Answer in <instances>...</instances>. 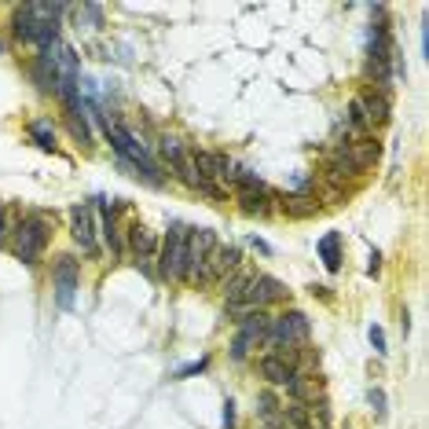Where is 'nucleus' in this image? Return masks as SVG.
<instances>
[{
  "mask_svg": "<svg viewBox=\"0 0 429 429\" xmlns=\"http://www.w3.org/2000/svg\"><path fill=\"white\" fill-rule=\"evenodd\" d=\"M103 128H106V136H111L114 151L121 154V162L136 169V176H143L151 187H162V184H165V176H162V169H158V162L151 158V151H147L143 143H136V136L128 132L125 125H117V121H111V117H103Z\"/></svg>",
  "mask_w": 429,
  "mask_h": 429,
  "instance_id": "nucleus-1",
  "label": "nucleus"
},
{
  "mask_svg": "<svg viewBox=\"0 0 429 429\" xmlns=\"http://www.w3.org/2000/svg\"><path fill=\"white\" fill-rule=\"evenodd\" d=\"M308 334H312V323H308L305 312H283L275 316L264 330V349H272L268 356H283V360H294V349L305 345Z\"/></svg>",
  "mask_w": 429,
  "mask_h": 429,
  "instance_id": "nucleus-2",
  "label": "nucleus"
},
{
  "mask_svg": "<svg viewBox=\"0 0 429 429\" xmlns=\"http://www.w3.org/2000/svg\"><path fill=\"white\" fill-rule=\"evenodd\" d=\"M51 239V217L48 213H30V217L19 220V228H15V257L23 264H37L40 261V253H45V246Z\"/></svg>",
  "mask_w": 429,
  "mask_h": 429,
  "instance_id": "nucleus-3",
  "label": "nucleus"
},
{
  "mask_svg": "<svg viewBox=\"0 0 429 429\" xmlns=\"http://www.w3.org/2000/svg\"><path fill=\"white\" fill-rule=\"evenodd\" d=\"M12 30H15V37L19 40H26V45H34V48H51L59 40V23H51V19H40L30 4H23L15 12L12 19Z\"/></svg>",
  "mask_w": 429,
  "mask_h": 429,
  "instance_id": "nucleus-4",
  "label": "nucleus"
},
{
  "mask_svg": "<svg viewBox=\"0 0 429 429\" xmlns=\"http://www.w3.org/2000/svg\"><path fill=\"white\" fill-rule=\"evenodd\" d=\"M187 235L191 228H184V224H173L162 242V253H158V272H162V279H169V283H184V257H187Z\"/></svg>",
  "mask_w": 429,
  "mask_h": 429,
  "instance_id": "nucleus-5",
  "label": "nucleus"
},
{
  "mask_svg": "<svg viewBox=\"0 0 429 429\" xmlns=\"http://www.w3.org/2000/svg\"><path fill=\"white\" fill-rule=\"evenodd\" d=\"M217 250V231L213 228H198L187 235V257H184V283H202L209 253Z\"/></svg>",
  "mask_w": 429,
  "mask_h": 429,
  "instance_id": "nucleus-6",
  "label": "nucleus"
},
{
  "mask_svg": "<svg viewBox=\"0 0 429 429\" xmlns=\"http://www.w3.org/2000/svg\"><path fill=\"white\" fill-rule=\"evenodd\" d=\"M268 319L264 312H250V316H242L239 319V334H235V341H231V360H246L250 352L264 341V330H268Z\"/></svg>",
  "mask_w": 429,
  "mask_h": 429,
  "instance_id": "nucleus-7",
  "label": "nucleus"
},
{
  "mask_svg": "<svg viewBox=\"0 0 429 429\" xmlns=\"http://www.w3.org/2000/svg\"><path fill=\"white\" fill-rule=\"evenodd\" d=\"M78 279H81L78 261H73V257H59V261H56V272H51L59 308H73V297H78Z\"/></svg>",
  "mask_w": 429,
  "mask_h": 429,
  "instance_id": "nucleus-8",
  "label": "nucleus"
},
{
  "mask_svg": "<svg viewBox=\"0 0 429 429\" xmlns=\"http://www.w3.org/2000/svg\"><path fill=\"white\" fill-rule=\"evenodd\" d=\"M70 235L81 246L84 257H100V242H95V228H92V206H73L70 209Z\"/></svg>",
  "mask_w": 429,
  "mask_h": 429,
  "instance_id": "nucleus-9",
  "label": "nucleus"
},
{
  "mask_svg": "<svg viewBox=\"0 0 429 429\" xmlns=\"http://www.w3.org/2000/svg\"><path fill=\"white\" fill-rule=\"evenodd\" d=\"M239 264H242L239 246H217V250L209 253V261H206L202 283H220V279H228V272H235Z\"/></svg>",
  "mask_w": 429,
  "mask_h": 429,
  "instance_id": "nucleus-10",
  "label": "nucleus"
},
{
  "mask_svg": "<svg viewBox=\"0 0 429 429\" xmlns=\"http://www.w3.org/2000/svg\"><path fill=\"white\" fill-rule=\"evenodd\" d=\"M191 165H195V173L206 180H228L231 176V162L228 154H217V151H195L191 154Z\"/></svg>",
  "mask_w": 429,
  "mask_h": 429,
  "instance_id": "nucleus-11",
  "label": "nucleus"
},
{
  "mask_svg": "<svg viewBox=\"0 0 429 429\" xmlns=\"http://www.w3.org/2000/svg\"><path fill=\"white\" fill-rule=\"evenodd\" d=\"M239 202L246 213H257V217H264L268 209H272V191H268L261 180H253V184H242L239 187Z\"/></svg>",
  "mask_w": 429,
  "mask_h": 429,
  "instance_id": "nucleus-12",
  "label": "nucleus"
},
{
  "mask_svg": "<svg viewBox=\"0 0 429 429\" xmlns=\"http://www.w3.org/2000/svg\"><path fill=\"white\" fill-rule=\"evenodd\" d=\"M257 371H261V378H268L272 385H290L297 378V367L290 360H283V356H261Z\"/></svg>",
  "mask_w": 429,
  "mask_h": 429,
  "instance_id": "nucleus-13",
  "label": "nucleus"
},
{
  "mask_svg": "<svg viewBox=\"0 0 429 429\" xmlns=\"http://www.w3.org/2000/svg\"><path fill=\"white\" fill-rule=\"evenodd\" d=\"M360 106H363V117H367V125H382V121H389V111H393V103H389V95L385 92H367V95H360Z\"/></svg>",
  "mask_w": 429,
  "mask_h": 429,
  "instance_id": "nucleus-14",
  "label": "nucleus"
},
{
  "mask_svg": "<svg viewBox=\"0 0 429 429\" xmlns=\"http://www.w3.org/2000/svg\"><path fill=\"white\" fill-rule=\"evenodd\" d=\"M95 202H100V228H103V242H106V250H111L114 257H121V253H125V242H121V231H117L114 213L106 209V198H95Z\"/></svg>",
  "mask_w": 429,
  "mask_h": 429,
  "instance_id": "nucleus-15",
  "label": "nucleus"
},
{
  "mask_svg": "<svg viewBox=\"0 0 429 429\" xmlns=\"http://www.w3.org/2000/svg\"><path fill=\"white\" fill-rule=\"evenodd\" d=\"M128 246H132V253H136V261H147V257H154L158 250V239H154V231H147L143 224H132L128 228Z\"/></svg>",
  "mask_w": 429,
  "mask_h": 429,
  "instance_id": "nucleus-16",
  "label": "nucleus"
},
{
  "mask_svg": "<svg viewBox=\"0 0 429 429\" xmlns=\"http://www.w3.org/2000/svg\"><path fill=\"white\" fill-rule=\"evenodd\" d=\"M250 279H253V272H246V268H235V272H231V279H220L224 301H228V305L242 301V294H246V286H250Z\"/></svg>",
  "mask_w": 429,
  "mask_h": 429,
  "instance_id": "nucleus-17",
  "label": "nucleus"
},
{
  "mask_svg": "<svg viewBox=\"0 0 429 429\" xmlns=\"http://www.w3.org/2000/svg\"><path fill=\"white\" fill-rule=\"evenodd\" d=\"M319 257H323L327 272H338L341 268V231H327L319 239Z\"/></svg>",
  "mask_w": 429,
  "mask_h": 429,
  "instance_id": "nucleus-18",
  "label": "nucleus"
},
{
  "mask_svg": "<svg viewBox=\"0 0 429 429\" xmlns=\"http://www.w3.org/2000/svg\"><path fill=\"white\" fill-rule=\"evenodd\" d=\"M286 393L294 396V404H308V400L316 404V382H312V378H301V374H297V378L286 385Z\"/></svg>",
  "mask_w": 429,
  "mask_h": 429,
  "instance_id": "nucleus-19",
  "label": "nucleus"
},
{
  "mask_svg": "<svg viewBox=\"0 0 429 429\" xmlns=\"http://www.w3.org/2000/svg\"><path fill=\"white\" fill-rule=\"evenodd\" d=\"M30 136H34L45 151L56 147V125H51V121H34V125H30Z\"/></svg>",
  "mask_w": 429,
  "mask_h": 429,
  "instance_id": "nucleus-20",
  "label": "nucleus"
},
{
  "mask_svg": "<svg viewBox=\"0 0 429 429\" xmlns=\"http://www.w3.org/2000/svg\"><path fill=\"white\" fill-rule=\"evenodd\" d=\"M257 415H261L268 426L275 422V418H279V400H275V393H261V396H257Z\"/></svg>",
  "mask_w": 429,
  "mask_h": 429,
  "instance_id": "nucleus-21",
  "label": "nucleus"
},
{
  "mask_svg": "<svg viewBox=\"0 0 429 429\" xmlns=\"http://www.w3.org/2000/svg\"><path fill=\"white\" fill-rule=\"evenodd\" d=\"M70 128H73V136L81 139V147H92V132H89V121L81 117V106L70 111Z\"/></svg>",
  "mask_w": 429,
  "mask_h": 429,
  "instance_id": "nucleus-22",
  "label": "nucleus"
},
{
  "mask_svg": "<svg viewBox=\"0 0 429 429\" xmlns=\"http://www.w3.org/2000/svg\"><path fill=\"white\" fill-rule=\"evenodd\" d=\"M184 154H187V151H184V143H180L176 136H162V158H165L169 165H176Z\"/></svg>",
  "mask_w": 429,
  "mask_h": 429,
  "instance_id": "nucleus-23",
  "label": "nucleus"
},
{
  "mask_svg": "<svg viewBox=\"0 0 429 429\" xmlns=\"http://www.w3.org/2000/svg\"><path fill=\"white\" fill-rule=\"evenodd\" d=\"M283 209L290 213V217H312V213H316V202H312V198H286Z\"/></svg>",
  "mask_w": 429,
  "mask_h": 429,
  "instance_id": "nucleus-24",
  "label": "nucleus"
},
{
  "mask_svg": "<svg viewBox=\"0 0 429 429\" xmlns=\"http://www.w3.org/2000/svg\"><path fill=\"white\" fill-rule=\"evenodd\" d=\"M206 363H209V360H195V363H184V367H176V374H173V378H191V374L206 371Z\"/></svg>",
  "mask_w": 429,
  "mask_h": 429,
  "instance_id": "nucleus-25",
  "label": "nucleus"
},
{
  "mask_svg": "<svg viewBox=\"0 0 429 429\" xmlns=\"http://www.w3.org/2000/svg\"><path fill=\"white\" fill-rule=\"evenodd\" d=\"M367 400H371V407H374V415H378V418H385V393H382V389H371V396H367Z\"/></svg>",
  "mask_w": 429,
  "mask_h": 429,
  "instance_id": "nucleus-26",
  "label": "nucleus"
},
{
  "mask_svg": "<svg viewBox=\"0 0 429 429\" xmlns=\"http://www.w3.org/2000/svg\"><path fill=\"white\" fill-rule=\"evenodd\" d=\"M367 338H371L374 352H385V334H382V327H371V330H367Z\"/></svg>",
  "mask_w": 429,
  "mask_h": 429,
  "instance_id": "nucleus-27",
  "label": "nucleus"
},
{
  "mask_svg": "<svg viewBox=\"0 0 429 429\" xmlns=\"http://www.w3.org/2000/svg\"><path fill=\"white\" fill-rule=\"evenodd\" d=\"M220 422H224V429H235V404H231V400H224V415H220Z\"/></svg>",
  "mask_w": 429,
  "mask_h": 429,
  "instance_id": "nucleus-28",
  "label": "nucleus"
},
{
  "mask_svg": "<svg viewBox=\"0 0 429 429\" xmlns=\"http://www.w3.org/2000/svg\"><path fill=\"white\" fill-rule=\"evenodd\" d=\"M8 242V213H4V202H0V246Z\"/></svg>",
  "mask_w": 429,
  "mask_h": 429,
  "instance_id": "nucleus-29",
  "label": "nucleus"
},
{
  "mask_svg": "<svg viewBox=\"0 0 429 429\" xmlns=\"http://www.w3.org/2000/svg\"><path fill=\"white\" fill-rule=\"evenodd\" d=\"M378 268H382V253L374 250V253H371V264H367V272H371V275H378Z\"/></svg>",
  "mask_w": 429,
  "mask_h": 429,
  "instance_id": "nucleus-30",
  "label": "nucleus"
}]
</instances>
